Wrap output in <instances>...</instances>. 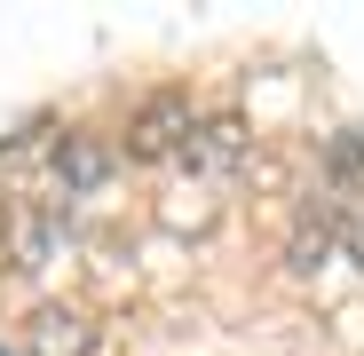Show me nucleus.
Wrapping results in <instances>:
<instances>
[{
	"mask_svg": "<svg viewBox=\"0 0 364 356\" xmlns=\"http://www.w3.org/2000/svg\"><path fill=\"white\" fill-rule=\"evenodd\" d=\"M111 166H119V151L103 135H64V143H55V190H64V198H95L111 183Z\"/></svg>",
	"mask_w": 364,
	"mask_h": 356,
	"instance_id": "obj_3",
	"label": "nucleus"
},
{
	"mask_svg": "<svg viewBox=\"0 0 364 356\" xmlns=\"http://www.w3.org/2000/svg\"><path fill=\"white\" fill-rule=\"evenodd\" d=\"M72 237V198H9L0 206V246L16 269H48Z\"/></svg>",
	"mask_w": 364,
	"mask_h": 356,
	"instance_id": "obj_1",
	"label": "nucleus"
},
{
	"mask_svg": "<svg viewBox=\"0 0 364 356\" xmlns=\"http://www.w3.org/2000/svg\"><path fill=\"white\" fill-rule=\"evenodd\" d=\"M246 151H254V135L237 127L230 111H206L198 135H191V151H182V166H191V174H237V166H246Z\"/></svg>",
	"mask_w": 364,
	"mask_h": 356,
	"instance_id": "obj_4",
	"label": "nucleus"
},
{
	"mask_svg": "<svg viewBox=\"0 0 364 356\" xmlns=\"http://www.w3.org/2000/svg\"><path fill=\"white\" fill-rule=\"evenodd\" d=\"M341 254H348V246H341V222H333L325 206H309V214H301V230L285 237V269H293V277H325Z\"/></svg>",
	"mask_w": 364,
	"mask_h": 356,
	"instance_id": "obj_5",
	"label": "nucleus"
},
{
	"mask_svg": "<svg viewBox=\"0 0 364 356\" xmlns=\"http://www.w3.org/2000/svg\"><path fill=\"white\" fill-rule=\"evenodd\" d=\"M198 119L206 111L191 95H143L135 119H127V158H182L191 135H198Z\"/></svg>",
	"mask_w": 364,
	"mask_h": 356,
	"instance_id": "obj_2",
	"label": "nucleus"
},
{
	"mask_svg": "<svg viewBox=\"0 0 364 356\" xmlns=\"http://www.w3.org/2000/svg\"><path fill=\"white\" fill-rule=\"evenodd\" d=\"M32 356H95V317L87 309H40L32 317Z\"/></svg>",
	"mask_w": 364,
	"mask_h": 356,
	"instance_id": "obj_6",
	"label": "nucleus"
}]
</instances>
